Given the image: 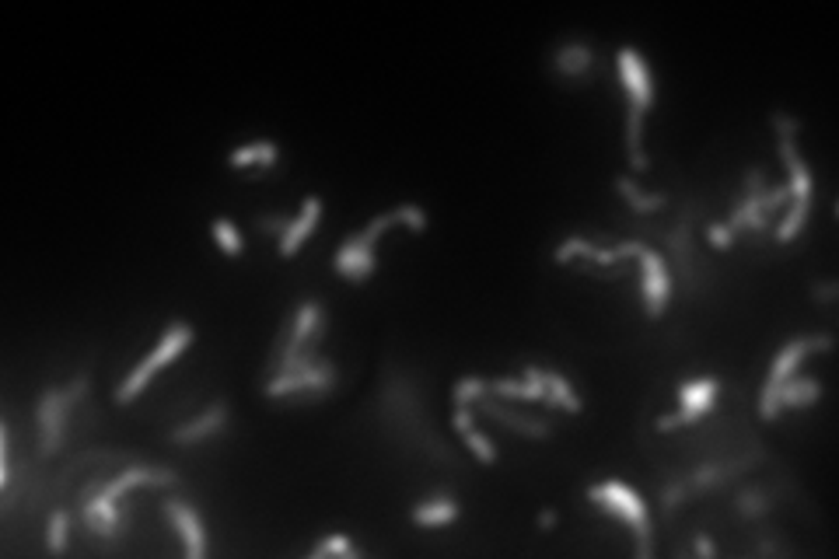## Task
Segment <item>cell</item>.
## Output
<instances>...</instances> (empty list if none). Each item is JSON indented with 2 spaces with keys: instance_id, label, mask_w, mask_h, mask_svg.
Listing matches in <instances>:
<instances>
[{
  "instance_id": "cell-29",
  "label": "cell",
  "mask_w": 839,
  "mask_h": 559,
  "mask_svg": "<svg viewBox=\"0 0 839 559\" xmlns=\"http://www.w3.org/2000/svg\"><path fill=\"white\" fill-rule=\"evenodd\" d=\"M462 437H465V444H469V451H472V455H476L483 465H493V462H497V448H493V441H490L486 434H479V430L472 427V430H465Z\"/></svg>"
},
{
  "instance_id": "cell-3",
  "label": "cell",
  "mask_w": 839,
  "mask_h": 559,
  "mask_svg": "<svg viewBox=\"0 0 839 559\" xmlns=\"http://www.w3.org/2000/svg\"><path fill=\"white\" fill-rule=\"evenodd\" d=\"M322 336H326V311H322V304L319 301L298 304V311L291 318H284V325H280L277 346H273L270 367H266L270 378L284 371H301V367H312L315 360H322L319 357Z\"/></svg>"
},
{
  "instance_id": "cell-5",
  "label": "cell",
  "mask_w": 839,
  "mask_h": 559,
  "mask_svg": "<svg viewBox=\"0 0 839 559\" xmlns=\"http://www.w3.org/2000/svg\"><path fill=\"white\" fill-rule=\"evenodd\" d=\"M392 224H403V207H396V210H389V214H378L375 221L368 224L364 231H357V235H350L347 242L336 249V259H333V266H336V273H343L350 283H364L375 273V266H378V259H375V245H378V238L385 235V231L392 228Z\"/></svg>"
},
{
  "instance_id": "cell-26",
  "label": "cell",
  "mask_w": 839,
  "mask_h": 559,
  "mask_svg": "<svg viewBox=\"0 0 839 559\" xmlns=\"http://www.w3.org/2000/svg\"><path fill=\"white\" fill-rule=\"evenodd\" d=\"M312 559H326V556H343V559H357V549L350 539H343V535H326V539L319 542V546L308 553Z\"/></svg>"
},
{
  "instance_id": "cell-36",
  "label": "cell",
  "mask_w": 839,
  "mask_h": 559,
  "mask_svg": "<svg viewBox=\"0 0 839 559\" xmlns=\"http://www.w3.org/2000/svg\"><path fill=\"white\" fill-rule=\"evenodd\" d=\"M539 525H542V528H553V525H556V514H553V511H542V514H539Z\"/></svg>"
},
{
  "instance_id": "cell-6",
  "label": "cell",
  "mask_w": 839,
  "mask_h": 559,
  "mask_svg": "<svg viewBox=\"0 0 839 559\" xmlns=\"http://www.w3.org/2000/svg\"><path fill=\"white\" fill-rule=\"evenodd\" d=\"M588 500L602 507V511L623 518L633 528V535H637V556H651V514H647L644 500L637 497V490H630L626 483H616V479H605V483L591 486Z\"/></svg>"
},
{
  "instance_id": "cell-19",
  "label": "cell",
  "mask_w": 839,
  "mask_h": 559,
  "mask_svg": "<svg viewBox=\"0 0 839 559\" xmlns=\"http://www.w3.org/2000/svg\"><path fill=\"white\" fill-rule=\"evenodd\" d=\"M553 70L560 77H570V81L584 77L591 70V46L588 42H567V46H560L553 53Z\"/></svg>"
},
{
  "instance_id": "cell-8",
  "label": "cell",
  "mask_w": 839,
  "mask_h": 559,
  "mask_svg": "<svg viewBox=\"0 0 839 559\" xmlns=\"http://www.w3.org/2000/svg\"><path fill=\"white\" fill-rule=\"evenodd\" d=\"M826 350H833V336L819 332V336L791 339V343L777 353V360H773V367H770V378H766V385H763V395H759V413H763V420H773V416L780 413L777 409V388L784 385L794 371H798L801 360H805L808 353H826Z\"/></svg>"
},
{
  "instance_id": "cell-9",
  "label": "cell",
  "mask_w": 839,
  "mask_h": 559,
  "mask_svg": "<svg viewBox=\"0 0 839 559\" xmlns=\"http://www.w3.org/2000/svg\"><path fill=\"white\" fill-rule=\"evenodd\" d=\"M84 388H88V378H74L67 388H49V392L39 399L35 416H39V451H42V458H49L56 448H60L63 423H67L70 406L81 399Z\"/></svg>"
},
{
  "instance_id": "cell-23",
  "label": "cell",
  "mask_w": 839,
  "mask_h": 559,
  "mask_svg": "<svg viewBox=\"0 0 839 559\" xmlns=\"http://www.w3.org/2000/svg\"><path fill=\"white\" fill-rule=\"evenodd\" d=\"M616 189L623 193V200L630 203L637 214H654V210H661L668 203L665 193H644V189L633 186V179H626V175H619L616 179Z\"/></svg>"
},
{
  "instance_id": "cell-35",
  "label": "cell",
  "mask_w": 839,
  "mask_h": 559,
  "mask_svg": "<svg viewBox=\"0 0 839 559\" xmlns=\"http://www.w3.org/2000/svg\"><path fill=\"white\" fill-rule=\"evenodd\" d=\"M696 553H700V556H714V542H710V539H696Z\"/></svg>"
},
{
  "instance_id": "cell-33",
  "label": "cell",
  "mask_w": 839,
  "mask_h": 559,
  "mask_svg": "<svg viewBox=\"0 0 839 559\" xmlns=\"http://www.w3.org/2000/svg\"><path fill=\"white\" fill-rule=\"evenodd\" d=\"M451 423H455V430L458 434H465V430H472L476 423H472V413H469V406H455V416H451Z\"/></svg>"
},
{
  "instance_id": "cell-28",
  "label": "cell",
  "mask_w": 839,
  "mask_h": 559,
  "mask_svg": "<svg viewBox=\"0 0 839 559\" xmlns=\"http://www.w3.org/2000/svg\"><path fill=\"white\" fill-rule=\"evenodd\" d=\"M486 385H490V381H483V378H462L455 385V395H451V399H455V406H472V402H479L486 395Z\"/></svg>"
},
{
  "instance_id": "cell-22",
  "label": "cell",
  "mask_w": 839,
  "mask_h": 559,
  "mask_svg": "<svg viewBox=\"0 0 839 559\" xmlns=\"http://www.w3.org/2000/svg\"><path fill=\"white\" fill-rule=\"evenodd\" d=\"M413 525H423V528H434V525H448V521L458 518V504L451 497H441V500H430V504H420L413 507Z\"/></svg>"
},
{
  "instance_id": "cell-30",
  "label": "cell",
  "mask_w": 839,
  "mask_h": 559,
  "mask_svg": "<svg viewBox=\"0 0 839 559\" xmlns=\"http://www.w3.org/2000/svg\"><path fill=\"white\" fill-rule=\"evenodd\" d=\"M738 511H742L745 518H756V514L766 511V497L759 490H745L742 497H738Z\"/></svg>"
},
{
  "instance_id": "cell-20",
  "label": "cell",
  "mask_w": 839,
  "mask_h": 559,
  "mask_svg": "<svg viewBox=\"0 0 839 559\" xmlns=\"http://www.w3.org/2000/svg\"><path fill=\"white\" fill-rule=\"evenodd\" d=\"M822 399V385L815 378H787L777 388V409H794V406H812Z\"/></svg>"
},
{
  "instance_id": "cell-15",
  "label": "cell",
  "mask_w": 839,
  "mask_h": 559,
  "mask_svg": "<svg viewBox=\"0 0 839 559\" xmlns=\"http://www.w3.org/2000/svg\"><path fill=\"white\" fill-rule=\"evenodd\" d=\"M319 217H322V200H319V196H308L305 207H301V214L294 217V221L287 224L284 235H280V256H284V259L298 256L301 242H308V238H312V231L319 228Z\"/></svg>"
},
{
  "instance_id": "cell-24",
  "label": "cell",
  "mask_w": 839,
  "mask_h": 559,
  "mask_svg": "<svg viewBox=\"0 0 839 559\" xmlns=\"http://www.w3.org/2000/svg\"><path fill=\"white\" fill-rule=\"evenodd\" d=\"M542 381H546L549 406H560V409H567V413H581V399H577V392L570 388L567 378H560V374H553V371H542Z\"/></svg>"
},
{
  "instance_id": "cell-32",
  "label": "cell",
  "mask_w": 839,
  "mask_h": 559,
  "mask_svg": "<svg viewBox=\"0 0 839 559\" xmlns=\"http://www.w3.org/2000/svg\"><path fill=\"white\" fill-rule=\"evenodd\" d=\"M287 224H291V221H287L284 214H270V217H259V228H263L266 235H277V238H280V235H284V231H287Z\"/></svg>"
},
{
  "instance_id": "cell-18",
  "label": "cell",
  "mask_w": 839,
  "mask_h": 559,
  "mask_svg": "<svg viewBox=\"0 0 839 559\" xmlns=\"http://www.w3.org/2000/svg\"><path fill=\"white\" fill-rule=\"evenodd\" d=\"M479 409H483L486 416H493L497 423H504V427H511L514 434H521V437H535V441L549 437V423L546 420H532V416H525V413H514V409L500 406V402L486 399V395L479 399Z\"/></svg>"
},
{
  "instance_id": "cell-27",
  "label": "cell",
  "mask_w": 839,
  "mask_h": 559,
  "mask_svg": "<svg viewBox=\"0 0 839 559\" xmlns=\"http://www.w3.org/2000/svg\"><path fill=\"white\" fill-rule=\"evenodd\" d=\"M67 528H70L67 511H56L53 518H49V535H46L49 553H63V549H67Z\"/></svg>"
},
{
  "instance_id": "cell-16",
  "label": "cell",
  "mask_w": 839,
  "mask_h": 559,
  "mask_svg": "<svg viewBox=\"0 0 839 559\" xmlns=\"http://www.w3.org/2000/svg\"><path fill=\"white\" fill-rule=\"evenodd\" d=\"M228 423V402H214V406L207 409V413H200L196 420L182 423V427H175L172 434H168V441L172 444H196V441H207V437H214L217 430Z\"/></svg>"
},
{
  "instance_id": "cell-7",
  "label": "cell",
  "mask_w": 839,
  "mask_h": 559,
  "mask_svg": "<svg viewBox=\"0 0 839 559\" xmlns=\"http://www.w3.org/2000/svg\"><path fill=\"white\" fill-rule=\"evenodd\" d=\"M193 343V329H189L186 322H172L165 332H161V343L154 346L151 353H147L144 360H140L137 367H133V374L130 378L119 385V392H116V402L119 406H130L133 399H137L140 392H144L147 385H151V378L161 371V367H168V364H175L179 360V353L186 350V346Z\"/></svg>"
},
{
  "instance_id": "cell-4",
  "label": "cell",
  "mask_w": 839,
  "mask_h": 559,
  "mask_svg": "<svg viewBox=\"0 0 839 559\" xmlns=\"http://www.w3.org/2000/svg\"><path fill=\"white\" fill-rule=\"evenodd\" d=\"M616 70L619 81H623V91L630 98V119H626V151H630V165L637 172H647V154H644V119L654 105V81H651V67L647 60L637 53L633 46H623L616 53Z\"/></svg>"
},
{
  "instance_id": "cell-21",
  "label": "cell",
  "mask_w": 839,
  "mask_h": 559,
  "mask_svg": "<svg viewBox=\"0 0 839 559\" xmlns=\"http://www.w3.org/2000/svg\"><path fill=\"white\" fill-rule=\"evenodd\" d=\"M280 158L277 144L273 140H256V144H245L238 147V151H231L228 165L231 168H249V165H259V168H273Z\"/></svg>"
},
{
  "instance_id": "cell-14",
  "label": "cell",
  "mask_w": 839,
  "mask_h": 559,
  "mask_svg": "<svg viewBox=\"0 0 839 559\" xmlns=\"http://www.w3.org/2000/svg\"><path fill=\"white\" fill-rule=\"evenodd\" d=\"M161 511H165V518L175 525V532L182 535L189 559H203V556H207V532H203V521H200V514H196L193 507L186 504V500H179V497L165 500V504H161Z\"/></svg>"
},
{
  "instance_id": "cell-31",
  "label": "cell",
  "mask_w": 839,
  "mask_h": 559,
  "mask_svg": "<svg viewBox=\"0 0 839 559\" xmlns=\"http://www.w3.org/2000/svg\"><path fill=\"white\" fill-rule=\"evenodd\" d=\"M707 238L717 245V249H731V242H735V235H731L728 224H710V228H707Z\"/></svg>"
},
{
  "instance_id": "cell-25",
  "label": "cell",
  "mask_w": 839,
  "mask_h": 559,
  "mask_svg": "<svg viewBox=\"0 0 839 559\" xmlns=\"http://www.w3.org/2000/svg\"><path fill=\"white\" fill-rule=\"evenodd\" d=\"M214 242H217V249H221L228 259L242 256V235H238L235 221H228V217H217V221H214Z\"/></svg>"
},
{
  "instance_id": "cell-11",
  "label": "cell",
  "mask_w": 839,
  "mask_h": 559,
  "mask_svg": "<svg viewBox=\"0 0 839 559\" xmlns=\"http://www.w3.org/2000/svg\"><path fill=\"white\" fill-rule=\"evenodd\" d=\"M333 381H336V364L322 357L312 367H301V371L273 374L266 381V399H284V395H315V399H322L333 388Z\"/></svg>"
},
{
  "instance_id": "cell-12",
  "label": "cell",
  "mask_w": 839,
  "mask_h": 559,
  "mask_svg": "<svg viewBox=\"0 0 839 559\" xmlns=\"http://www.w3.org/2000/svg\"><path fill=\"white\" fill-rule=\"evenodd\" d=\"M714 399H717V381L714 378L686 381V385L679 388V413L661 416L658 430L665 434V430H675V427H689V423H696L700 416H707V409L714 406Z\"/></svg>"
},
{
  "instance_id": "cell-2",
  "label": "cell",
  "mask_w": 839,
  "mask_h": 559,
  "mask_svg": "<svg viewBox=\"0 0 839 559\" xmlns=\"http://www.w3.org/2000/svg\"><path fill=\"white\" fill-rule=\"evenodd\" d=\"M773 130H777V140H780V158H784L787 165V200H791V210H787L784 224L777 228V238L780 242H794V238L801 235V228H805L808 214H812V168L805 165V158L798 154V144H794V137H798L801 123L794 116H787V112H773Z\"/></svg>"
},
{
  "instance_id": "cell-10",
  "label": "cell",
  "mask_w": 839,
  "mask_h": 559,
  "mask_svg": "<svg viewBox=\"0 0 839 559\" xmlns=\"http://www.w3.org/2000/svg\"><path fill=\"white\" fill-rule=\"evenodd\" d=\"M784 203H787V182L777 189H766L763 172H749V179H745V200L738 203V210L728 221L731 235L735 231H763L770 224V214L777 207H784Z\"/></svg>"
},
{
  "instance_id": "cell-13",
  "label": "cell",
  "mask_w": 839,
  "mask_h": 559,
  "mask_svg": "<svg viewBox=\"0 0 839 559\" xmlns=\"http://www.w3.org/2000/svg\"><path fill=\"white\" fill-rule=\"evenodd\" d=\"M637 259H640V270H644V280H640V297H644V308L651 318H658L661 311H665V301H668V290H672V277H668V266L665 259L658 256V252L651 249V245L640 242L637 249Z\"/></svg>"
},
{
  "instance_id": "cell-34",
  "label": "cell",
  "mask_w": 839,
  "mask_h": 559,
  "mask_svg": "<svg viewBox=\"0 0 839 559\" xmlns=\"http://www.w3.org/2000/svg\"><path fill=\"white\" fill-rule=\"evenodd\" d=\"M815 297H819V301H833V297H836V280L822 283V287L815 290Z\"/></svg>"
},
{
  "instance_id": "cell-17",
  "label": "cell",
  "mask_w": 839,
  "mask_h": 559,
  "mask_svg": "<svg viewBox=\"0 0 839 559\" xmlns=\"http://www.w3.org/2000/svg\"><path fill=\"white\" fill-rule=\"evenodd\" d=\"M490 392H497L500 399H518V402H546V381H542V367H525V374H521V381H511V378H497L490 381Z\"/></svg>"
},
{
  "instance_id": "cell-1",
  "label": "cell",
  "mask_w": 839,
  "mask_h": 559,
  "mask_svg": "<svg viewBox=\"0 0 839 559\" xmlns=\"http://www.w3.org/2000/svg\"><path fill=\"white\" fill-rule=\"evenodd\" d=\"M179 483L172 469H151V465H133V469L112 476L109 483H88L84 486V504L81 518L98 539L116 535L119 525V497L130 493L133 486H172Z\"/></svg>"
}]
</instances>
